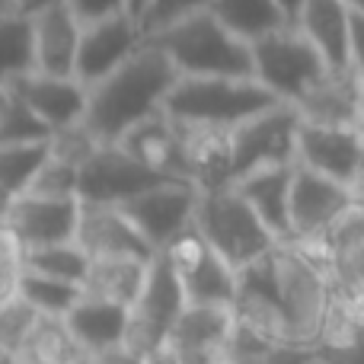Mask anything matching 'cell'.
<instances>
[{
  "label": "cell",
  "mask_w": 364,
  "mask_h": 364,
  "mask_svg": "<svg viewBox=\"0 0 364 364\" xmlns=\"http://www.w3.org/2000/svg\"><path fill=\"white\" fill-rule=\"evenodd\" d=\"M176 80L179 74L170 58L144 38L125 64L87 87L80 128L96 144H115L128 128L164 109L166 93Z\"/></svg>",
  "instance_id": "1"
},
{
  "label": "cell",
  "mask_w": 364,
  "mask_h": 364,
  "mask_svg": "<svg viewBox=\"0 0 364 364\" xmlns=\"http://www.w3.org/2000/svg\"><path fill=\"white\" fill-rule=\"evenodd\" d=\"M179 77H250V45L224 29L208 10L192 13L147 38Z\"/></svg>",
  "instance_id": "2"
},
{
  "label": "cell",
  "mask_w": 364,
  "mask_h": 364,
  "mask_svg": "<svg viewBox=\"0 0 364 364\" xmlns=\"http://www.w3.org/2000/svg\"><path fill=\"white\" fill-rule=\"evenodd\" d=\"M275 106L252 77H179L164 100V115L176 125L233 128Z\"/></svg>",
  "instance_id": "3"
},
{
  "label": "cell",
  "mask_w": 364,
  "mask_h": 364,
  "mask_svg": "<svg viewBox=\"0 0 364 364\" xmlns=\"http://www.w3.org/2000/svg\"><path fill=\"white\" fill-rule=\"evenodd\" d=\"M192 227L208 243L214 256H220L233 272L259 262L278 246V240L262 227L252 208L237 195L233 186L198 192L192 211Z\"/></svg>",
  "instance_id": "4"
},
{
  "label": "cell",
  "mask_w": 364,
  "mask_h": 364,
  "mask_svg": "<svg viewBox=\"0 0 364 364\" xmlns=\"http://www.w3.org/2000/svg\"><path fill=\"white\" fill-rule=\"evenodd\" d=\"M326 70L316 48L294 26H282L250 42V77L275 102H297Z\"/></svg>",
  "instance_id": "5"
},
{
  "label": "cell",
  "mask_w": 364,
  "mask_h": 364,
  "mask_svg": "<svg viewBox=\"0 0 364 364\" xmlns=\"http://www.w3.org/2000/svg\"><path fill=\"white\" fill-rule=\"evenodd\" d=\"M272 278H275V294L282 304L284 323H288L291 342L310 352L329 304L326 272L307 256H301L294 246L278 243L272 250Z\"/></svg>",
  "instance_id": "6"
},
{
  "label": "cell",
  "mask_w": 364,
  "mask_h": 364,
  "mask_svg": "<svg viewBox=\"0 0 364 364\" xmlns=\"http://www.w3.org/2000/svg\"><path fill=\"white\" fill-rule=\"evenodd\" d=\"M182 307H186V297H182V284L176 272L166 262L164 252H154L151 262H147L138 297L128 307L122 346H128L132 352H138L144 358L151 348L164 346L166 333H170L173 320L179 316Z\"/></svg>",
  "instance_id": "7"
},
{
  "label": "cell",
  "mask_w": 364,
  "mask_h": 364,
  "mask_svg": "<svg viewBox=\"0 0 364 364\" xmlns=\"http://www.w3.org/2000/svg\"><path fill=\"white\" fill-rule=\"evenodd\" d=\"M160 252L176 272L186 304H205V307H230L233 304L237 272L208 250V243L198 237L192 224L179 230Z\"/></svg>",
  "instance_id": "8"
},
{
  "label": "cell",
  "mask_w": 364,
  "mask_h": 364,
  "mask_svg": "<svg viewBox=\"0 0 364 364\" xmlns=\"http://www.w3.org/2000/svg\"><path fill=\"white\" fill-rule=\"evenodd\" d=\"M297 112L288 102L262 109L246 122L230 128L233 151V179L262 166H291L294 164V138H297Z\"/></svg>",
  "instance_id": "9"
},
{
  "label": "cell",
  "mask_w": 364,
  "mask_h": 364,
  "mask_svg": "<svg viewBox=\"0 0 364 364\" xmlns=\"http://www.w3.org/2000/svg\"><path fill=\"white\" fill-rule=\"evenodd\" d=\"M294 166L361 192V176H364L361 128L307 125V122H301L294 138Z\"/></svg>",
  "instance_id": "10"
},
{
  "label": "cell",
  "mask_w": 364,
  "mask_h": 364,
  "mask_svg": "<svg viewBox=\"0 0 364 364\" xmlns=\"http://www.w3.org/2000/svg\"><path fill=\"white\" fill-rule=\"evenodd\" d=\"M157 173L144 170L138 160H132L119 144H96L87 157L77 164V201L87 205H122L132 195L157 186Z\"/></svg>",
  "instance_id": "11"
},
{
  "label": "cell",
  "mask_w": 364,
  "mask_h": 364,
  "mask_svg": "<svg viewBox=\"0 0 364 364\" xmlns=\"http://www.w3.org/2000/svg\"><path fill=\"white\" fill-rule=\"evenodd\" d=\"M355 205H361V192L294 166L288 188V240L323 237Z\"/></svg>",
  "instance_id": "12"
},
{
  "label": "cell",
  "mask_w": 364,
  "mask_h": 364,
  "mask_svg": "<svg viewBox=\"0 0 364 364\" xmlns=\"http://www.w3.org/2000/svg\"><path fill=\"white\" fill-rule=\"evenodd\" d=\"M195 198H198V192L188 182H157V186L132 195L128 201H122L115 208L125 214L134 233L154 252H160L179 230H186L192 224Z\"/></svg>",
  "instance_id": "13"
},
{
  "label": "cell",
  "mask_w": 364,
  "mask_h": 364,
  "mask_svg": "<svg viewBox=\"0 0 364 364\" xmlns=\"http://www.w3.org/2000/svg\"><path fill=\"white\" fill-rule=\"evenodd\" d=\"M141 42H144V36H141L138 23L132 16H125V13L80 26L77 55H74V80L80 87L100 83L119 64H125L138 51Z\"/></svg>",
  "instance_id": "14"
},
{
  "label": "cell",
  "mask_w": 364,
  "mask_h": 364,
  "mask_svg": "<svg viewBox=\"0 0 364 364\" xmlns=\"http://www.w3.org/2000/svg\"><path fill=\"white\" fill-rule=\"evenodd\" d=\"M4 90L16 96L51 134L68 132V128L80 125L83 119L87 87H80L74 77H48L38 70H26V74L13 77Z\"/></svg>",
  "instance_id": "15"
},
{
  "label": "cell",
  "mask_w": 364,
  "mask_h": 364,
  "mask_svg": "<svg viewBox=\"0 0 364 364\" xmlns=\"http://www.w3.org/2000/svg\"><path fill=\"white\" fill-rule=\"evenodd\" d=\"M0 224L16 237L23 250L51 243H70L77 224V198H42V195H16Z\"/></svg>",
  "instance_id": "16"
},
{
  "label": "cell",
  "mask_w": 364,
  "mask_h": 364,
  "mask_svg": "<svg viewBox=\"0 0 364 364\" xmlns=\"http://www.w3.org/2000/svg\"><path fill=\"white\" fill-rule=\"evenodd\" d=\"M233 314L230 307H205L186 304L166 333V346L179 364H214L224 358V346L230 339Z\"/></svg>",
  "instance_id": "17"
},
{
  "label": "cell",
  "mask_w": 364,
  "mask_h": 364,
  "mask_svg": "<svg viewBox=\"0 0 364 364\" xmlns=\"http://www.w3.org/2000/svg\"><path fill=\"white\" fill-rule=\"evenodd\" d=\"M70 243L87 259H109V256H128V259H151L154 250L134 233V227L125 220V214L115 205H87L77 201V224Z\"/></svg>",
  "instance_id": "18"
},
{
  "label": "cell",
  "mask_w": 364,
  "mask_h": 364,
  "mask_svg": "<svg viewBox=\"0 0 364 364\" xmlns=\"http://www.w3.org/2000/svg\"><path fill=\"white\" fill-rule=\"evenodd\" d=\"M291 109L307 125L361 128V70H326Z\"/></svg>",
  "instance_id": "19"
},
{
  "label": "cell",
  "mask_w": 364,
  "mask_h": 364,
  "mask_svg": "<svg viewBox=\"0 0 364 364\" xmlns=\"http://www.w3.org/2000/svg\"><path fill=\"white\" fill-rule=\"evenodd\" d=\"M32 36V70L48 77H74V55L80 23L68 4H51L29 13Z\"/></svg>",
  "instance_id": "20"
},
{
  "label": "cell",
  "mask_w": 364,
  "mask_h": 364,
  "mask_svg": "<svg viewBox=\"0 0 364 364\" xmlns=\"http://www.w3.org/2000/svg\"><path fill=\"white\" fill-rule=\"evenodd\" d=\"M115 144H119L132 160H138L144 170L157 173L160 179L188 182L186 179V160H182L179 125L173 119H166L164 109L147 115V119L138 122L134 128H128Z\"/></svg>",
  "instance_id": "21"
},
{
  "label": "cell",
  "mask_w": 364,
  "mask_h": 364,
  "mask_svg": "<svg viewBox=\"0 0 364 364\" xmlns=\"http://www.w3.org/2000/svg\"><path fill=\"white\" fill-rule=\"evenodd\" d=\"M179 134H182L186 179L195 192H211V188L233 186L230 128L179 125Z\"/></svg>",
  "instance_id": "22"
},
{
  "label": "cell",
  "mask_w": 364,
  "mask_h": 364,
  "mask_svg": "<svg viewBox=\"0 0 364 364\" xmlns=\"http://www.w3.org/2000/svg\"><path fill=\"white\" fill-rule=\"evenodd\" d=\"M355 6L346 0H304L294 19V29L307 38L329 70L352 68L348 61V23ZM355 70V68H352Z\"/></svg>",
  "instance_id": "23"
},
{
  "label": "cell",
  "mask_w": 364,
  "mask_h": 364,
  "mask_svg": "<svg viewBox=\"0 0 364 364\" xmlns=\"http://www.w3.org/2000/svg\"><path fill=\"white\" fill-rule=\"evenodd\" d=\"M291 166H262V170L243 173L240 179H233L237 195L252 208L262 227L278 240L288 243V188H291Z\"/></svg>",
  "instance_id": "24"
},
{
  "label": "cell",
  "mask_w": 364,
  "mask_h": 364,
  "mask_svg": "<svg viewBox=\"0 0 364 364\" xmlns=\"http://www.w3.org/2000/svg\"><path fill=\"white\" fill-rule=\"evenodd\" d=\"M68 336L74 339V346L80 352H100L115 342H122L125 336V320L128 310L119 304L106 301H90V297H77V304L61 316Z\"/></svg>",
  "instance_id": "25"
},
{
  "label": "cell",
  "mask_w": 364,
  "mask_h": 364,
  "mask_svg": "<svg viewBox=\"0 0 364 364\" xmlns=\"http://www.w3.org/2000/svg\"><path fill=\"white\" fill-rule=\"evenodd\" d=\"M147 262H151V259H128V256L90 259L87 275H83V282H80V297L119 304V307L128 310L141 291Z\"/></svg>",
  "instance_id": "26"
},
{
  "label": "cell",
  "mask_w": 364,
  "mask_h": 364,
  "mask_svg": "<svg viewBox=\"0 0 364 364\" xmlns=\"http://www.w3.org/2000/svg\"><path fill=\"white\" fill-rule=\"evenodd\" d=\"M208 13H211L230 36H237L240 42H246V45L262 38L265 32H275V29H282V26H288L272 0H211Z\"/></svg>",
  "instance_id": "27"
},
{
  "label": "cell",
  "mask_w": 364,
  "mask_h": 364,
  "mask_svg": "<svg viewBox=\"0 0 364 364\" xmlns=\"http://www.w3.org/2000/svg\"><path fill=\"white\" fill-rule=\"evenodd\" d=\"M77 355L74 339L68 336L61 316H42L32 323L26 339L10 355L16 364H68Z\"/></svg>",
  "instance_id": "28"
},
{
  "label": "cell",
  "mask_w": 364,
  "mask_h": 364,
  "mask_svg": "<svg viewBox=\"0 0 364 364\" xmlns=\"http://www.w3.org/2000/svg\"><path fill=\"white\" fill-rule=\"evenodd\" d=\"M87 265L90 259L74 243H51V246H36V250H23L26 272L55 278V282L64 284H77V288H80L83 275H87Z\"/></svg>",
  "instance_id": "29"
},
{
  "label": "cell",
  "mask_w": 364,
  "mask_h": 364,
  "mask_svg": "<svg viewBox=\"0 0 364 364\" xmlns=\"http://www.w3.org/2000/svg\"><path fill=\"white\" fill-rule=\"evenodd\" d=\"M32 70V36L29 16L19 10L0 13V87L13 77Z\"/></svg>",
  "instance_id": "30"
},
{
  "label": "cell",
  "mask_w": 364,
  "mask_h": 364,
  "mask_svg": "<svg viewBox=\"0 0 364 364\" xmlns=\"http://www.w3.org/2000/svg\"><path fill=\"white\" fill-rule=\"evenodd\" d=\"M16 294L23 297V301L29 304L36 314H42V316H64L77 304L80 288H77V284H64V282H55V278H45V275H36V272H26L23 269V278H19Z\"/></svg>",
  "instance_id": "31"
},
{
  "label": "cell",
  "mask_w": 364,
  "mask_h": 364,
  "mask_svg": "<svg viewBox=\"0 0 364 364\" xmlns=\"http://www.w3.org/2000/svg\"><path fill=\"white\" fill-rule=\"evenodd\" d=\"M45 157H48V141H42V144L0 147V188H4L6 195H13V198L23 195Z\"/></svg>",
  "instance_id": "32"
},
{
  "label": "cell",
  "mask_w": 364,
  "mask_h": 364,
  "mask_svg": "<svg viewBox=\"0 0 364 364\" xmlns=\"http://www.w3.org/2000/svg\"><path fill=\"white\" fill-rule=\"evenodd\" d=\"M51 141V132L16 100L6 93L4 106H0V147L10 144H42Z\"/></svg>",
  "instance_id": "33"
},
{
  "label": "cell",
  "mask_w": 364,
  "mask_h": 364,
  "mask_svg": "<svg viewBox=\"0 0 364 364\" xmlns=\"http://www.w3.org/2000/svg\"><path fill=\"white\" fill-rule=\"evenodd\" d=\"M26 195H42V198H77V164L64 157H48L36 170V176L26 186Z\"/></svg>",
  "instance_id": "34"
},
{
  "label": "cell",
  "mask_w": 364,
  "mask_h": 364,
  "mask_svg": "<svg viewBox=\"0 0 364 364\" xmlns=\"http://www.w3.org/2000/svg\"><path fill=\"white\" fill-rule=\"evenodd\" d=\"M208 4H211V0H147L134 23H138L141 36L151 38V36H157L160 29H166V26L179 23V19L192 16V13L208 10Z\"/></svg>",
  "instance_id": "35"
},
{
  "label": "cell",
  "mask_w": 364,
  "mask_h": 364,
  "mask_svg": "<svg viewBox=\"0 0 364 364\" xmlns=\"http://www.w3.org/2000/svg\"><path fill=\"white\" fill-rule=\"evenodd\" d=\"M36 320H38V314L19 294L0 301V355L16 352L19 342L26 339V333L32 329Z\"/></svg>",
  "instance_id": "36"
},
{
  "label": "cell",
  "mask_w": 364,
  "mask_h": 364,
  "mask_svg": "<svg viewBox=\"0 0 364 364\" xmlns=\"http://www.w3.org/2000/svg\"><path fill=\"white\" fill-rule=\"evenodd\" d=\"M19 278H23V246L0 224V301L16 294Z\"/></svg>",
  "instance_id": "37"
},
{
  "label": "cell",
  "mask_w": 364,
  "mask_h": 364,
  "mask_svg": "<svg viewBox=\"0 0 364 364\" xmlns=\"http://www.w3.org/2000/svg\"><path fill=\"white\" fill-rule=\"evenodd\" d=\"M68 6H70V13L77 16V23H80V26L125 13V0H68ZM125 16H128V13H125Z\"/></svg>",
  "instance_id": "38"
},
{
  "label": "cell",
  "mask_w": 364,
  "mask_h": 364,
  "mask_svg": "<svg viewBox=\"0 0 364 364\" xmlns=\"http://www.w3.org/2000/svg\"><path fill=\"white\" fill-rule=\"evenodd\" d=\"M314 364H361V346L348 348H310Z\"/></svg>",
  "instance_id": "39"
},
{
  "label": "cell",
  "mask_w": 364,
  "mask_h": 364,
  "mask_svg": "<svg viewBox=\"0 0 364 364\" xmlns=\"http://www.w3.org/2000/svg\"><path fill=\"white\" fill-rule=\"evenodd\" d=\"M90 358H93V364H141V355L132 352L128 346H122V342H115V346H109V348H100V352H93Z\"/></svg>",
  "instance_id": "40"
},
{
  "label": "cell",
  "mask_w": 364,
  "mask_h": 364,
  "mask_svg": "<svg viewBox=\"0 0 364 364\" xmlns=\"http://www.w3.org/2000/svg\"><path fill=\"white\" fill-rule=\"evenodd\" d=\"M141 364H179L176 361V355L170 352V346H157V348H151V352L144 355V358H141Z\"/></svg>",
  "instance_id": "41"
},
{
  "label": "cell",
  "mask_w": 364,
  "mask_h": 364,
  "mask_svg": "<svg viewBox=\"0 0 364 364\" xmlns=\"http://www.w3.org/2000/svg\"><path fill=\"white\" fill-rule=\"evenodd\" d=\"M275 4V10L282 13V19L288 26H294V19H297V13H301V4L304 0H272Z\"/></svg>",
  "instance_id": "42"
},
{
  "label": "cell",
  "mask_w": 364,
  "mask_h": 364,
  "mask_svg": "<svg viewBox=\"0 0 364 364\" xmlns=\"http://www.w3.org/2000/svg\"><path fill=\"white\" fill-rule=\"evenodd\" d=\"M51 4H68V0H16V10L29 16V13L45 10V6H51Z\"/></svg>",
  "instance_id": "43"
},
{
  "label": "cell",
  "mask_w": 364,
  "mask_h": 364,
  "mask_svg": "<svg viewBox=\"0 0 364 364\" xmlns=\"http://www.w3.org/2000/svg\"><path fill=\"white\" fill-rule=\"evenodd\" d=\"M144 4H147V0H125V13H128L132 19H138L141 10H144Z\"/></svg>",
  "instance_id": "44"
},
{
  "label": "cell",
  "mask_w": 364,
  "mask_h": 364,
  "mask_svg": "<svg viewBox=\"0 0 364 364\" xmlns=\"http://www.w3.org/2000/svg\"><path fill=\"white\" fill-rule=\"evenodd\" d=\"M10 201H13V195H6L4 188H0V220H4V214H6V208H10Z\"/></svg>",
  "instance_id": "45"
},
{
  "label": "cell",
  "mask_w": 364,
  "mask_h": 364,
  "mask_svg": "<svg viewBox=\"0 0 364 364\" xmlns=\"http://www.w3.org/2000/svg\"><path fill=\"white\" fill-rule=\"evenodd\" d=\"M68 364H93V358H90L87 352H80V348H77V355H74V358H70Z\"/></svg>",
  "instance_id": "46"
},
{
  "label": "cell",
  "mask_w": 364,
  "mask_h": 364,
  "mask_svg": "<svg viewBox=\"0 0 364 364\" xmlns=\"http://www.w3.org/2000/svg\"><path fill=\"white\" fill-rule=\"evenodd\" d=\"M16 10V0H0V13H10Z\"/></svg>",
  "instance_id": "47"
},
{
  "label": "cell",
  "mask_w": 364,
  "mask_h": 364,
  "mask_svg": "<svg viewBox=\"0 0 364 364\" xmlns=\"http://www.w3.org/2000/svg\"><path fill=\"white\" fill-rule=\"evenodd\" d=\"M348 6H355V10H364V0H346Z\"/></svg>",
  "instance_id": "48"
},
{
  "label": "cell",
  "mask_w": 364,
  "mask_h": 364,
  "mask_svg": "<svg viewBox=\"0 0 364 364\" xmlns=\"http://www.w3.org/2000/svg\"><path fill=\"white\" fill-rule=\"evenodd\" d=\"M0 364H16V361H13L10 355H0Z\"/></svg>",
  "instance_id": "49"
},
{
  "label": "cell",
  "mask_w": 364,
  "mask_h": 364,
  "mask_svg": "<svg viewBox=\"0 0 364 364\" xmlns=\"http://www.w3.org/2000/svg\"><path fill=\"white\" fill-rule=\"evenodd\" d=\"M214 364H237V361H230V358H218Z\"/></svg>",
  "instance_id": "50"
},
{
  "label": "cell",
  "mask_w": 364,
  "mask_h": 364,
  "mask_svg": "<svg viewBox=\"0 0 364 364\" xmlns=\"http://www.w3.org/2000/svg\"><path fill=\"white\" fill-rule=\"evenodd\" d=\"M4 100H6V90H4V87H0V106H4Z\"/></svg>",
  "instance_id": "51"
},
{
  "label": "cell",
  "mask_w": 364,
  "mask_h": 364,
  "mask_svg": "<svg viewBox=\"0 0 364 364\" xmlns=\"http://www.w3.org/2000/svg\"><path fill=\"white\" fill-rule=\"evenodd\" d=\"M307 364H314V361H310V358H307Z\"/></svg>",
  "instance_id": "52"
}]
</instances>
